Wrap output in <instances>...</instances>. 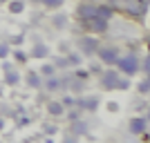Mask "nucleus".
<instances>
[{
	"label": "nucleus",
	"instance_id": "f03ea898",
	"mask_svg": "<svg viewBox=\"0 0 150 143\" xmlns=\"http://www.w3.org/2000/svg\"><path fill=\"white\" fill-rule=\"evenodd\" d=\"M83 25H85V29H88L90 34H103V31L108 29V20H105V18H101L99 13L94 11L92 16L83 18Z\"/></svg>",
	"mask_w": 150,
	"mask_h": 143
},
{
	"label": "nucleus",
	"instance_id": "f3484780",
	"mask_svg": "<svg viewBox=\"0 0 150 143\" xmlns=\"http://www.w3.org/2000/svg\"><path fill=\"white\" fill-rule=\"evenodd\" d=\"M38 74H43V76H54V74H56V67H54V65H45Z\"/></svg>",
	"mask_w": 150,
	"mask_h": 143
},
{
	"label": "nucleus",
	"instance_id": "0eeeda50",
	"mask_svg": "<svg viewBox=\"0 0 150 143\" xmlns=\"http://www.w3.org/2000/svg\"><path fill=\"white\" fill-rule=\"evenodd\" d=\"M119 78H121L119 72L108 69L105 74H103V78H101V83H103V87H108V89H117V83H119Z\"/></svg>",
	"mask_w": 150,
	"mask_h": 143
},
{
	"label": "nucleus",
	"instance_id": "f257e3e1",
	"mask_svg": "<svg viewBox=\"0 0 150 143\" xmlns=\"http://www.w3.org/2000/svg\"><path fill=\"white\" fill-rule=\"evenodd\" d=\"M117 67H119V74H125V76H132L137 74L139 69V58L134 56V54H125V56H119V61H117Z\"/></svg>",
	"mask_w": 150,
	"mask_h": 143
},
{
	"label": "nucleus",
	"instance_id": "6e6552de",
	"mask_svg": "<svg viewBox=\"0 0 150 143\" xmlns=\"http://www.w3.org/2000/svg\"><path fill=\"white\" fill-rule=\"evenodd\" d=\"M47 54H50V47H47L45 43H40V40H38V43L34 45V51H31V56H34V58H45Z\"/></svg>",
	"mask_w": 150,
	"mask_h": 143
},
{
	"label": "nucleus",
	"instance_id": "5701e85b",
	"mask_svg": "<svg viewBox=\"0 0 150 143\" xmlns=\"http://www.w3.org/2000/svg\"><path fill=\"white\" fill-rule=\"evenodd\" d=\"M76 76H79V78H81V81H85V78H88V72H85V69H76Z\"/></svg>",
	"mask_w": 150,
	"mask_h": 143
},
{
	"label": "nucleus",
	"instance_id": "423d86ee",
	"mask_svg": "<svg viewBox=\"0 0 150 143\" xmlns=\"http://www.w3.org/2000/svg\"><path fill=\"white\" fill-rule=\"evenodd\" d=\"M125 9L130 13H134V16H144V13L148 11V2H146V0H128Z\"/></svg>",
	"mask_w": 150,
	"mask_h": 143
},
{
	"label": "nucleus",
	"instance_id": "f8f14e48",
	"mask_svg": "<svg viewBox=\"0 0 150 143\" xmlns=\"http://www.w3.org/2000/svg\"><path fill=\"white\" fill-rule=\"evenodd\" d=\"M38 2L43 7H47V9H61L65 0H38Z\"/></svg>",
	"mask_w": 150,
	"mask_h": 143
},
{
	"label": "nucleus",
	"instance_id": "412c9836",
	"mask_svg": "<svg viewBox=\"0 0 150 143\" xmlns=\"http://www.w3.org/2000/svg\"><path fill=\"white\" fill-rule=\"evenodd\" d=\"M7 56H9V45L2 43L0 45V58H7Z\"/></svg>",
	"mask_w": 150,
	"mask_h": 143
},
{
	"label": "nucleus",
	"instance_id": "20e7f679",
	"mask_svg": "<svg viewBox=\"0 0 150 143\" xmlns=\"http://www.w3.org/2000/svg\"><path fill=\"white\" fill-rule=\"evenodd\" d=\"M81 51L85 54V56H94L96 54V49H99L101 45H99V40L96 38H90V36H85V38H81Z\"/></svg>",
	"mask_w": 150,
	"mask_h": 143
},
{
	"label": "nucleus",
	"instance_id": "4be33fe9",
	"mask_svg": "<svg viewBox=\"0 0 150 143\" xmlns=\"http://www.w3.org/2000/svg\"><path fill=\"white\" fill-rule=\"evenodd\" d=\"M54 20H56V27L61 29V27H65V20L67 18H65V16H58V18H54Z\"/></svg>",
	"mask_w": 150,
	"mask_h": 143
},
{
	"label": "nucleus",
	"instance_id": "6ab92c4d",
	"mask_svg": "<svg viewBox=\"0 0 150 143\" xmlns=\"http://www.w3.org/2000/svg\"><path fill=\"white\" fill-rule=\"evenodd\" d=\"M27 58H29V56H27V54H25V51H13V61H16V63H25L27 61Z\"/></svg>",
	"mask_w": 150,
	"mask_h": 143
},
{
	"label": "nucleus",
	"instance_id": "dca6fc26",
	"mask_svg": "<svg viewBox=\"0 0 150 143\" xmlns=\"http://www.w3.org/2000/svg\"><path fill=\"white\" fill-rule=\"evenodd\" d=\"M96 107H99V99H96V96H94V99H88V101H85V110L94 112Z\"/></svg>",
	"mask_w": 150,
	"mask_h": 143
},
{
	"label": "nucleus",
	"instance_id": "2eb2a0df",
	"mask_svg": "<svg viewBox=\"0 0 150 143\" xmlns=\"http://www.w3.org/2000/svg\"><path fill=\"white\" fill-rule=\"evenodd\" d=\"M27 83H29L31 87H38V85H40V76H38L36 72H29V76H27Z\"/></svg>",
	"mask_w": 150,
	"mask_h": 143
},
{
	"label": "nucleus",
	"instance_id": "a211bd4d",
	"mask_svg": "<svg viewBox=\"0 0 150 143\" xmlns=\"http://www.w3.org/2000/svg\"><path fill=\"white\" fill-rule=\"evenodd\" d=\"M67 63H69V65H74V67H79V65H81V54H69Z\"/></svg>",
	"mask_w": 150,
	"mask_h": 143
},
{
	"label": "nucleus",
	"instance_id": "393cba45",
	"mask_svg": "<svg viewBox=\"0 0 150 143\" xmlns=\"http://www.w3.org/2000/svg\"><path fill=\"white\" fill-rule=\"evenodd\" d=\"M2 128H5V121H2V118H0V130H2Z\"/></svg>",
	"mask_w": 150,
	"mask_h": 143
},
{
	"label": "nucleus",
	"instance_id": "4468645a",
	"mask_svg": "<svg viewBox=\"0 0 150 143\" xmlns=\"http://www.w3.org/2000/svg\"><path fill=\"white\" fill-rule=\"evenodd\" d=\"M5 81L9 83V85H16V83H20V76L16 74V72H11V69H9V72H7V76H5Z\"/></svg>",
	"mask_w": 150,
	"mask_h": 143
},
{
	"label": "nucleus",
	"instance_id": "7ed1b4c3",
	"mask_svg": "<svg viewBox=\"0 0 150 143\" xmlns=\"http://www.w3.org/2000/svg\"><path fill=\"white\" fill-rule=\"evenodd\" d=\"M96 56H99V61L103 63V65L112 67V65H117V61H119V49H117V47H99V49H96Z\"/></svg>",
	"mask_w": 150,
	"mask_h": 143
},
{
	"label": "nucleus",
	"instance_id": "39448f33",
	"mask_svg": "<svg viewBox=\"0 0 150 143\" xmlns=\"http://www.w3.org/2000/svg\"><path fill=\"white\" fill-rule=\"evenodd\" d=\"M128 130H130L132 134H144V132L148 130V118H146V116L132 118L130 123H128Z\"/></svg>",
	"mask_w": 150,
	"mask_h": 143
},
{
	"label": "nucleus",
	"instance_id": "aec40b11",
	"mask_svg": "<svg viewBox=\"0 0 150 143\" xmlns=\"http://www.w3.org/2000/svg\"><path fill=\"white\" fill-rule=\"evenodd\" d=\"M148 89H150V83H148V76H146L144 81L139 83V92H141V94L146 96V94H148Z\"/></svg>",
	"mask_w": 150,
	"mask_h": 143
},
{
	"label": "nucleus",
	"instance_id": "b1692460",
	"mask_svg": "<svg viewBox=\"0 0 150 143\" xmlns=\"http://www.w3.org/2000/svg\"><path fill=\"white\" fill-rule=\"evenodd\" d=\"M23 40H25V36H16V38H13V40H11V43H16V45H20V43H23Z\"/></svg>",
	"mask_w": 150,
	"mask_h": 143
},
{
	"label": "nucleus",
	"instance_id": "9d476101",
	"mask_svg": "<svg viewBox=\"0 0 150 143\" xmlns=\"http://www.w3.org/2000/svg\"><path fill=\"white\" fill-rule=\"evenodd\" d=\"M47 112L54 114V116H61V114L65 112V107H63V103H58V101H52L50 105H47Z\"/></svg>",
	"mask_w": 150,
	"mask_h": 143
},
{
	"label": "nucleus",
	"instance_id": "a878e982",
	"mask_svg": "<svg viewBox=\"0 0 150 143\" xmlns=\"http://www.w3.org/2000/svg\"><path fill=\"white\" fill-rule=\"evenodd\" d=\"M0 2H9V0H0Z\"/></svg>",
	"mask_w": 150,
	"mask_h": 143
},
{
	"label": "nucleus",
	"instance_id": "9b49d317",
	"mask_svg": "<svg viewBox=\"0 0 150 143\" xmlns=\"http://www.w3.org/2000/svg\"><path fill=\"white\" fill-rule=\"evenodd\" d=\"M96 13H99L101 18L110 20V18H112V13H114V9H112V7H105V5H101V7H96Z\"/></svg>",
	"mask_w": 150,
	"mask_h": 143
},
{
	"label": "nucleus",
	"instance_id": "1a4fd4ad",
	"mask_svg": "<svg viewBox=\"0 0 150 143\" xmlns=\"http://www.w3.org/2000/svg\"><path fill=\"white\" fill-rule=\"evenodd\" d=\"M25 7H27L25 0H11V2H9V11H11V13H23V11H25Z\"/></svg>",
	"mask_w": 150,
	"mask_h": 143
},
{
	"label": "nucleus",
	"instance_id": "ddd939ff",
	"mask_svg": "<svg viewBox=\"0 0 150 143\" xmlns=\"http://www.w3.org/2000/svg\"><path fill=\"white\" fill-rule=\"evenodd\" d=\"M94 11H96V7H90V5H81V7H79V16H81V20L88 18V16H92Z\"/></svg>",
	"mask_w": 150,
	"mask_h": 143
}]
</instances>
